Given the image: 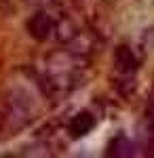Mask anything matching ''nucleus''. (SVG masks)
I'll list each match as a JSON object with an SVG mask.
<instances>
[{
  "label": "nucleus",
  "mask_w": 154,
  "mask_h": 158,
  "mask_svg": "<svg viewBox=\"0 0 154 158\" xmlns=\"http://www.w3.org/2000/svg\"><path fill=\"white\" fill-rule=\"evenodd\" d=\"M80 65L76 55L72 53H55L47 63V85L53 93H66L78 82Z\"/></svg>",
  "instance_id": "1"
},
{
  "label": "nucleus",
  "mask_w": 154,
  "mask_h": 158,
  "mask_svg": "<svg viewBox=\"0 0 154 158\" xmlns=\"http://www.w3.org/2000/svg\"><path fill=\"white\" fill-rule=\"evenodd\" d=\"M28 32H30V36L36 38V40H49V38L57 32V23L53 21V17H51L49 13L38 11L36 15L30 17V21H28Z\"/></svg>",
  "instance_id": "2"
},
{
  "label": "nucleus",
  "mask_w": 154,
  "mask_h": 158,
  "mask_svg": "<svg viewBox=\"0 0 154 158\" xmlns=\"http://www.w3.org/2000/svg\"><path fill=\"white\" fill-rule=\"evenodd\" d=\"M95 127V118L89 112H78L70 120V133L72 137H84L87 133H91Z\"/></svg>",
  "instance_id": "3"
},
{
  "label": "nucleus",
  "mask_w": 154,
  "mask_h": 158,
  "mask_svg": "<svg viewBox=\"0 0 154 158\" xmlns=\"http://www.w3.org/2000/svg\"><path fill=\"white\" fill-rule=\"evenodd\" d=\"M114 63H116V70L120 74H133L137 70V59H135V55L129 47H118L116 49Z\"/></svg>",
  "instance_id": "4"
},
{
  "label": "nucleus",
  "mask_w": 154,
  "mask_h": 158,
  "mask_svg": "<svg viewBox=\"0 0 154 158\" xmlns=\"http://www.w3.org/2000/svg\"><path fill=\"white\" fill-rule=\"evenodd\" d=\"M133 143L125 137H116L110 148H108V156H133Z\"/></svg>",
  "instance_id": "5"
},
{
  "label": "nucleus",
  "mask_w": 154,
  "mask_h": 158,
  "mask_svg": "<svg viewBox=\"0 0 154 158\" xmlns=\"http://www.w3.org/2000/svg\"><path fill=\"white\" fill-rule=\"evenodd\" d=\"M28 2H32V4H36V6H45V4L53 2V0H28Z\"/></svg>",
  "instance_id": "6"
}]
</instances>
